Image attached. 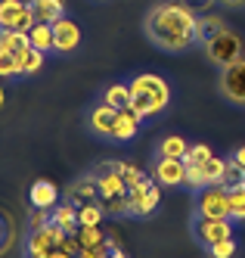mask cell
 I'll list each match as a JSON object with an SVG mask.
<instances>
[{"label":"cell","mask_w":245,"mask_h":258,"mask_svg":"<svg viewBox=\"0 0 245 258\" xmlns=\"http://www.w3.org/2000/svg\"><path fill=\"white\" fill-rule=\"evenodd\" d=\"M202 50H205V56H208V62H211V66H217V69H227V66H233V62L245 59L242 38H239L233 28H223L217 38H211L208 44H202Z\"/></svg>","instance_id":"cell-3"},{"label":"cell","mask_w":245,"mask_h":258,"mask_svg":"<svg viewBox=\"0 0 245 258\" xmlns=\"http://www.w3.org/2000/svg\"><path fill=\"white\" fill-rule=\"evenodd\" d=\"M65 199L71 202V206H90V202H100V180L93 171L81 174V177H74L68 183V190H65Z\"/></svg>","instance_id":"cell-13"},{"label":"cell","mask_w":245,"mask_h":258,"mask_svg":"<svg viewBox=\"0 0 245 258\" xmlns=\"http://www.w3.org/2000/svg\"><path fill=\"white\" fill-rule=\"evenodd\" d=\"M223 168H227V159L220 156H211L205 159L202 165H186V183L196 190H205V187H214L223 177Z\"/></svg>","instance_id":"cell-10"},{"label":"cell","mask_w":245,"mask_h":258,"mask_svg":"<svg viewBox=\"0 0 245 258\" xmlns=\"http://www.w3.org/2000/svg\"><path fill=\"white\" fill-rule=\"evenodd\" d=\"M34 22L37 19H34V13L28 7V0H0V28L28 34Z\"/></svg>","instance_id":"cell-8"},{"label":"cell","mask_w":245,"mask_h":258,"mask_svg":"<svg viewBox=\"0 0 245 258\" xmlns=\"http://www.w3.org/2000/svg\"><path fill=\"white\" fill-rule=\"evenodd\" d=\"M112 243H115V239L109 236V243H106V246H97V249H84L78 258H109V252H112Z\"/></svg>","instance_id":"cell-35"},{"label":"cell","mask_w":245,"mask_h":258,"mask_svg":"<svg viewBox=\"0 0 245 258\" xmlns=\"http://www.w3.org/2000/svg\"><path fill=\"white\" fill-rule=\"evenodd\" d=\"M28 202L31 209H53L59 202V190H56L53 180H34L28 190Z\"/></svg>","instance_id":"cell-18"},{"label":"cell","mask_w":245,"mask_h":258,"mask_svg":"<svg viewBox=\"0 0 245 258\" xmlns=\"http://www.w3.org/2000/svg\"><path fill=\"white\" fill-rule=\"evenodd\" d=\"M50 221H53L56 227L74 233V230H78V206H71L68 199H65V206H53L50 209Z\"/></svg>","instance_id":"cell-21"},{"label":"cell","mask_w":245,"mask_h":258,"mask_svg":"<svg viewBox=\"0 0 245 258\" xmlns=\"http://www.w3.org/2000/svg\"><path fill=\"white\" fill-rule=\"evenodd\" d=\"M152 180L158 187H183L186 183V162L183 159H152Z\"/></svg>","instance_id":"cell-12"},{"label":"cell","mask_w":245,"mask_h":258,"mask_svg":"<svg viewBox=\"0 0 245 258\" xmlns=\"http://www.w3.org/2000/svg\"><path fill=\"white\" fill-rule=\"evenodd\" d=\"M28 7L34 13V19L44 22V25H53V22H59V19L68 16L65 0H28Z\"/></svg>","instance_id":"cell-17"},{"label":"cell","mask_w":245,"mask_h":258,"mask_svg":"<svg viewBox=\"0 0 245 258\" xmlns=\"http://www.w3.org/2000/svg\"><path fill=\"white\" fill-rule=\"evenodd\" d=\"M115 115H118V109H112V106H106V103H97V106L87 112V127H90V134L112 143V134H115Z\"/></svg>","instance_id":"cell-14"},{"label":"cell","mask_w":245,"mask_h":258,"mask_svg":"<svg viewBox=\"0 0 245 258\" xmlns=\"http://www.w3.org/2000/svg\"><path fill=\"white\" fill-rule=\"evenodd\" d=\"M0 78H19V59L7 50H0Z\"/></svg>","instance_id":"cell-31"},{"label":"cell","mask_w":245,"mask_h":258,"mask_svg":"<svg viewBox=\"0 0 245 258\" xmlns=\"http://www.w3.org/2000/svg\"><path fill=\"white\" fill-rule=\"evenodd\" d=\"M130 84V109L146 121V118H155L161 115L168 106H171L174 90L168 84V78L155 75V72H140L127 81Z\"/></svg>","instance_id":"cell-2"},{"label":"cell","mask_w":245,"mask_h":258,"mask_svg":"<svg viewBox=\"0 0 245 258\" xmlns=\"http://www.w3.org/2000/svg\"><path fill=\"white\" fill-rule=\"evenodd\" d=\"M208 255H211V258H233V255H236V236L214 243V246L208 249Z\"/></svg>","instance_id":"cell-33"},{"label":"cell","mask_w":245,"mask_h":258,"mask_svg":"<svg viewBox=\"0 0 245 258\" xmlns=\"http://www.w3.org/2000/svg\"><path fill=\"white\" fill-rule=\"evenodd\" d=\"M0 106H4V87H0Z\"/></svg>","instance_id":"cell-40"},{"label":"cell","mask_w":245,"mask_h":258,"mask_svg":"<svg viewBox=\"0 0 245 258\" xmlns=\"http://www.w3.org/2000/svg\"><path fill=\"white\" fill-rule=\"evenodd\" d=\"M214 153H211V146H205V143H196V146H190V153L183 156V162L186 165H202L205 159H211Z\"/></svg>","instance_id":"cell-32"},{"label":"cell","mask_w":245,"mask_h":258,"mask_svg":"<svg viewBox=\"0 0 245 258\" xmlns=\"http://www.w3.org/2000/svg\"><path fill=\"white\" fill-rule=\"evenodd\" d=\"M106 218L100 202H90V206H78V227H100V221Z\"/></svg>","instance_id":"cell-27"},{"label":"cell","mask_w":245,"mask_h":258,"mask_svg":"<svg viewBox=\"0 0 245 258\" xmlns=\"http://www.w3.org/2000/svg\"><path fill=\"white\" fill-rule=\"evenodd\" d=\"M183 4L190 7V10H211L217 0H183Z\"/></svg>","instance_id":"cell-36"},{"label":"cell","mask_w":245,"mask_h":258,"mask_svg":"<svg viewBox=\"0 0 245 258\" xmlns=\"http://www.w3.org/2000/svg\"><path fill=\"white\" fill-rule=\"evenodd\" d=\"M81 47V25L65 16V19L53 22V53H62V56H71L74 50Z\"/></svg>","instance_id":"cell-11"},{"label":"cell","mask_w":245,"mask_h":258,"mask_svg":"<svg viewBox=\"0 0 245 258\" xmlns=\"http://www.w3.org/2000/svg\"><path fill=\"white\" fill-rule=\"evenodd\" d=\"M217 4H223V7H242L245 0H217Z\"/></svg>","instance_id":"cell-39"},{"label":"cell","mask_w":245,"mask_h":258,"mask_svg":"<svg viewBox=\"0 0 245 258\" xmlns=\"http://www.w3.org/2000/svg\"><path fill=\"white\" fill-rule=\"evenodd\" d=\"M193 236L199 239V246L211 249L220 239H230L233 236V221L230 218H205V215H196L193 218Z\"/></svg>","instance_id":"cell-6"},{"label":"cell","mask_w":245,"mask_h":258,"mask_svg":"<svg viewBox=\"0 0 245 258\" xmlns=\"http://www.w3.org/2000/svg\"><path fill=\"white\" fill-rule=\"evenodd\" d=\"M143 34L146 41L165 50V53H186L199 47V16L183 0H161L152 4L143 16Z\"/></svg>","instance_id":"cell-1"},{"label":"cell","mask_w":245,"mask_h":258,"mask_svg":"<svg viewBox=\"0 0 245 258\" xmlns=\"http://www.w3.org/2000/svg\"><path fill=\"white\" fill-rule=\"evenodd\" d=\"M143 131V118L134 112V109H118L115 115V134H112V143H130L137 134Z\"/></svg>","instance_id":"cell-16"},{"label":"cell","mask_w":245,"mask_h":258,"mask_svg":"<svg viewBox=\"0 0 245 258\" xmlns=\"http://www.w3.org/2000/svg\"><path fill=\"white\" fill-rule=\"evenodd\" d=\"M196 215L205 218H230V190L214 183V187L196 190Z\"/></svg>","instance_id":"cell-7"},{"label":"cell","mask_w":245,"mask_h":258,"mask_svg":"<svg viewBox=\"0 0 245 258\" xmlns=\"http://www.w3.org/2000/svg\"><path fill=\"white\" fill-rule=\"evenodd\" d=\"M65 236H68V230L56 227L53 221H50L44 230L25 233V239H22V255L25 258H53V252L65 243Z\"/></svg>","instance_id":"cell-4"},{"label":"cell","mask_w":245,"mask_h":258,"mask_svg":"<svg viewBox=\"0 0 245 258\" xmlns=\"http://www.w3.org/2000/svg\"><path fill=\"white\" fill-rule=\"evenodd\" d=\"M71 236L78 239L81 252H84V249H97V246H106V243H109V236H106L100 227H78V230H74Z\"/></svg>","instance_id":"cell-25"},{"label":"cell","mask_w":245,"mask_h":258,"mask_svg":"<svg viewBox=\"0 0 245 258\" xmlns=\"http://www.w3.org/2000/svg\"><path fill=\"white\" fill-rule=\"evenodd\" d=\"M100 103L112 106V109H127L130 106V84L127 81H112L103 87V94H100Z\"/></svg>","instance_id":"cell-19"},{"label":"cell","mask_w":245,"mask_h":258,"mask_svg":"<svg viewBox=\"0 0 245 258\" xmlns=\"http://www.w3.org/2000/svg\"><path fill=\"white\" fill-rule=\"evenodd\" d=\"M109 258H127V255L118 249V243H112V252H109Z\"/></svg>","instance_id":"cell-38"},{"label":"cell","mask_w":245,"mask_h":258,"mask_svg":"<svg viewBox=\"0 0 245 258\" xmlns=\"http://www.w3.org/2000/svg\"><path fill=\"white\" fill-rule=\"evenodd\" d=\"M245 183V168L242 165H236L233 159H227V168H223V177H220V187H227V190H233V187H242Z\"/></svg>","instance_id":"cell-28"},{"label":"cell","mask_w":245,"mask_h":258,"mask_svg":"<svg viewBox=\"0 0 245 258\" xmlns=\"http://www.w3.org/2000/svg\"><path fill=\"white\" fill-rule=\"evenodd\" d=\"M10 239H13V224H10V218L0 212V252H7Z\"/></svg>","instance_id":"cell-34"},{"label":"cell","mask_w":245,"mask_h":258,"mask_svg":"<svg viewBox=\"0 0 245 258\" xmlns=\"http://www.w3.org/2000/svg\"><path fill=\"white\" fill-rule=\"evenodd\" d=\"M233 162H236V165H242V168H245V146H239V150L233 153Z\"/></svg>","instance_id":"cell-37"},{"label":"cell","mask_w":245,"mask_h":258,"mask_svg":"<svg viewBox=\"0 0 245 258\" xmlns=\"http://www.w3.org/2000/svg\"><path fill=\"white\" fill-rule=\"evenodd\" d=\"M47 224H50V209H31L28 212V221H25V233L44 230Z\"/></svg>","instance_id":"cell-30"},{"label":"cell","mask_w":245,"mask_h":258,"mask_svg":"<svg viewBox=\"0 0 245 258\" xmlns=\"http://www.w3.org/2000/svg\"><path fill=\"white\" fill-rule=\"evenodd\" d=\"M28 44H31V50H37V53H44V56H50V53H53V25L34 22L31 31H28Z\"/></svg>","instance_id":"cell-20"},{"label":"cell","mask_w":245,"mask_h":258,"mask_svg":"<svg viewBox=\"0 0 245 258\" xmlns=\"http://www.w3.org/2000/svg\"><path fill=\"white\" fill-rule=\"evenodd\" d=\"M127 199H130V218H149L161 206V187L149 177L146 183H140V187H130Z\"/></svg>","instance_id":"cell-5"},{"label":"cell","mask_w":245,"mask_h":258,"mask_svg":"<svg viewBox=\"0 0 245 258\" xmlns=\"http://www.w3.org/2000/svg\"><path fill=\"white\" fill-rule=\"evenodd\" d=\"M227 28L223 25V19H217L214 13H205V16H199V34H196V41H199V47L202 44H208L211 38H217V34Z\"/></svg>","instance_id":"cell-24"},{"label":"cell","mask_w":245,"mask_h":258,"mask_svg":"<svg viewBox=\"0 0 245 258\" xmlns=\"http://www.w3.org/2000/svg\"><path fill=\"white\" fill-rule=\"evenodd\" d=\"M19 78H31V75H37V72H41L44 69V53H37V50H22V53H19Z\"/></svg>","instance_id":"cell-22"},{"label":"cell","mask_w":245,"mask_h":258,"mask_svg":"<svg viewBox=\"0 0 245 258\" xmlns=\"http://www.w3.org/2000/svg\"><path fill=\"white\" fill-rule=\"evenodd\" d=\"M93 174H97V180H100V199H112V196H124L127 193V183H124V177L115 168H112V162L97 165Z\"/></svg>","instance_id":"cell-15"},{"label":"cell","mask_w":245,"mask_h":258,"mask_svg":"<svg viewBox=\"0 0 245 258\" xmlns=\"http://www.w3.org/2000/svg\"><path fill=\"white\" fill-rule=\"evenodd\" d=\"M230 221H233V224L245 221V183L230 190Z\"/></svg>","instance_id":"cell-29"},{"label":"cell","mask_w":245,"mask_h":258,"mask_svg":"<svg viewBox=\"0 0 245 258\" xmlns=\"http://www.w3.org/2000/svg\"><path fill=\"white\" fill-rule=\"evenodd\" d=\"M217 90L223 100H230L236 106H245V59L220 69V78H217Z\"/></svg>","instance_id":"cell-9"},{"label":"cell","mask_w":245,"mask_h":258,"mask_svg":"<svg viewBox=\"0 0 245 258\" xmlns=\"http://www.w3.org/2000/svg\"><path fill=\"white\" fill-rule=\"evenodd\" d=\"M186 153H190V143H186L180 134H168L158 140V156L161 159H183Z\"/></svg>","instance_id":"cell-23"},{"label":"cell","mask_w":245,"mask_h":258,"mask_svg":"<svg viewBox=\"0 0 245 258\" xmlns=\"http://www.w3.org/2000/svg\"><path fill=\"white\" fill-rule=\"evenodd\" d=\"M28 47H31V44H28V34L0 28V50H7V53H13V56H19V53L28 50Z\"/></svg>","instance_id":"cell-26"}]
</instances>
